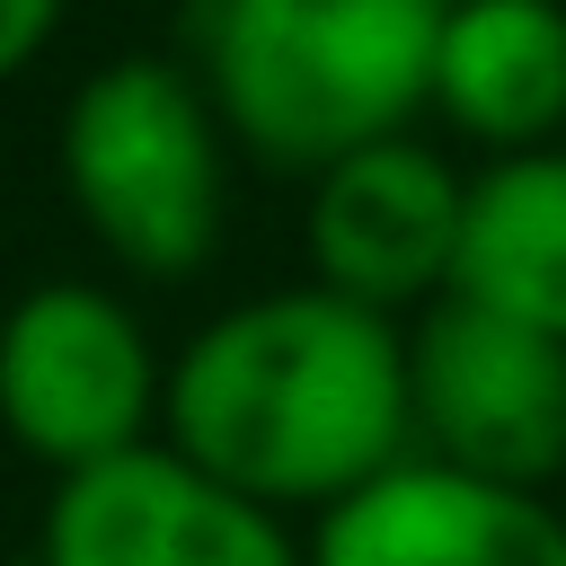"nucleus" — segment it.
Here are the masks:
<instances>
[{
    "mask_svg": "<svg viewBox=\"0 0 566 566\" xmlns=\"http://www.w3.org/2000/svg\"><path fill=\"white\" fill-rule=\"evenodd\" d=\"M424 115L486 159L566 142V0H442Z\"/></svg>",
    "mask_w": 566,
    "mask_h": 566,
    "instance_id": "obj_9",
    "label": "nucleus"
},
{
    "mask_svg": "<svg viewBox=\"0 0 566 566\" xmlns=\"http://www.w3.org/2000/svg\"><path fill=\"white\" fill-rule=\"evenodd\" d=\"M159 442L265 513H327L407 460V327L318 283L212 310L159 371Z\"/></svg>",
    "mask_w": 566,
    "mask_h": 566,
    "instance_id": "obj_1",
    "label": "nucleus"
},
{
    "mask_svg": "<svg viewBox=\"0 0 566 566\" xmlns=\"http://www.w3.org/2000/svg\"><path fill=\"white\" fill-rule=\"evenodd\" d=\"M442 301L566 345V142L460 168V230Z\"/></svg>",
    "mask_w": 566,
    "mask_h": 566,
    "instance_id": "obj_10",
    "label": "nucleus"
},
{
    "mask_svg": "<svg viewBox=\"0 0 566 566\" xmlns=\"http://www.w3.org/2000/svg\"><path fill=\"white\" fill-rule=\"evenodd\" d=\"M62 18H71V0H0V88L18 71H35V53L62 35Z\"/></svg>",
    "mask_w": 566,
    "mask_h": 566,
    "instance_id": "obj_11",
    "label": "nucleus"
},
{
    "mask_svg": "<svg viewBox=\"0 0 566 566\" xmlns=\"http://www.w3.org/2000/svg\"><path fill=\"white\" fill-rule=\"evenodd\" d=\"M301 566H566V522L548 495L486 486L407 451L310 522Z\"/></svg>",
    "mask_w": 566,
    "mask_h": 566,
    "instance_id": "obj_8",
    "label": "nucleus"
},
{
    "mask_svg": "<svg viewBox=\"0 0 566 566\" xmlns=\"http://www.w3.org/2000/svg\"><path fill=\"white\" fill-rule=\"evenodd\" d=\"M53 168L71 221L142 283L203 274L230 230V133L177 53H115L80 71L53 124Z\"/></svg>",
    "mask_w": 566,
    "mask_h": 566,
    "instance_id": "obj_3",
    "label": "nucleus"
},
{
    "mask_svg": "<svg viewBox=\"0 0 566 566\" xmlns=\"http://www.w3.org/2000/svg\"><path fill=\"white\" fill-rule=\"evenodd\" d=\"M159 371L168 354L106 283L53 274L0 310V433L53 478L159 442Z\"/></svg>",
    "mask_w": 566,
    "mask_h": 566,
    "instance_id": "obj_4",
    "label": "nucleus"
},
{
    "mask_svg": "<svg viewBox=\"0 0 566 566\" xmlns=\"http://www.w3.org/2000/svg\"><path fill=\"white\" fill-rule=\"evenodd\" d=\"M35 557L44 566H301V531L230 495L168 442H133L97 469L53 478Z\"/></svg>",
    "mask_w": 566,
    "mask_h": 566,
    "instance_id": "obj_7",
    "label": "nucleus"
},
{
    "mask_svg": "<svg viewBox=\"0 0 566 566\" xmlns=\"http://www.w3.org/2000/svg\"><path fill=\"white\" fill-rule=\"evenodd\" d=\"M451 230H460V159L424 133H389V142L327 159L301 203L310 283L354 310H380L398 327L424 301H442Z\"/></svg>",
    "mask_w": 566,
    "mask_h": 566,
    "instance_id": "obj_6",
    "label": "nucleus"
},
{
    "mask_svg": "<svg viewBox=\"0 0 566 566\" xmlns=\"http://www.w3.org/2000/svg\"><path fill=\"white\" fill-rule=\"evenodd\" d=\"M442 0H195V88L230 150L283 177L416 133Z\"/></svg>",
    "mask_w": 566,
    "mask_h": 566,
    "instance_id": "obj_2",
    "label": "nucleus"
},
{
    "mask_svg": "<svg viewBox=\"0 0 566 566\" xmlns=\"http://www.w3.org/2000/svg\"><path fill=\"white\" fill-rule=\"evenodd\" d=\"M0 566H44V557H35V548H27V557H0Z\"/></svg>",
    "mask_w": 566,
    "mask_h": 566,
    "instance_id": "obj_12",
    "label": "nucleus"
},
{
    "mask_svg": "<svg viewBox=\"0 0 566 566\" xmlns=\"http://www.w3.org/2000/svg\"><path fill=\"white\" fill-rule=\"evenodd\" d=\"M548 504H557V522H566V478H557V495H548Z\"/></svg>",
    "mask_w": 566,
    "mask_h": 566,
    "instance_id": "obj_13",
    "label": "nucleus"
},
{
    "mask_svg": "<svg viewBox=\"0 0 566 566\" xmlns=\"http://www.w3.org/2000/svg\"><path fill=\"white\" fill-rule=\"evenodd\" d=\"M407 451L486 486L557 495L566 478V345L424 301L407 318Z\"/></svg>",
    "mask_w": 566,
    "mask_h": 566,
    "instance_id": "obj_5",
    "label": "nucleus"
}]
</instances>
